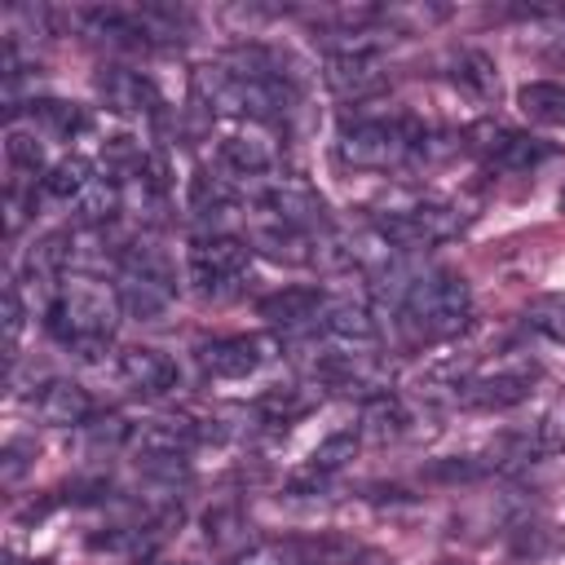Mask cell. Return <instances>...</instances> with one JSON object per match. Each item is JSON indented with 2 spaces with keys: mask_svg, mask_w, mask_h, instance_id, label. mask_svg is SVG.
<instances>
[{
  "mask_svg": "<svg viewBox=\"0 0 565 565\" xmlns=\"http://www.w3.org/2000/svg\"><path fill=\"white\" fill-rule=\"evenodd\" d=\"M119 318H124L119 287H110L102 278H84V274L79 278H66L57 287V296L49 300V331L62 344L79 349L84 358H93V353L106 349V340L115 335Z\"/></svg>",
  "mask_w": 565,
  "mask_h": 565,
  "instance_id": "obj_1",
  "label": "cell"
},
{
  "mask_svg": "<svg viewBox=\"0 0 565 565\" xmlns=\"http://www.w3.org/2000/svg\"><path fill=\"white\" fill-rule=\"evenodd\" d=\"M468 318H472V291L459 274L415 278L402 296V327L419 344H437V340L459 335L468 327Z\"/></svg>",
  "mask_w": 565,
  "mask_h": 565,
  "instance_id": "obj_2",
  "label": "cell"
},
{
  "mask_svg": "<svg viewBox=\"0 0 565 565\" xmlns=\"http://www.w3.org/2000/svg\"><path fill=\"white\" fill-rule=\"evenodd\" d=\"M194 93L207 110L247 115V119H274L291 106V88L278 75L230 71V66H199L194 71Z\"/></svg>",
  "mask_w": 565,
  "mask_h": 565,
  "instance_id": "obj_3",
  "label": "cell"
},
{
  "mask_svg": "<svg viewBox=\"0 0 565 565\" xmlns=\"http://www.w3.org/2000/svg\"><path fill=\"white\" fill-rule=\"evenodd\" d=\"M415 146L419 137L402 119H353L335 137V154L349 168H375V172L397 168L406 154H415Z\"/></svg>",
  "mask_w": 565,
  "mask_h": 565,
  "instance_id": "obj_4",
  "label": "cell"
},
{
  "mask_svg": "<svg viewBox=\"0 0 565 565\" xmlns=\"http://www.w3.org/2000/svg\"><path fill=\"white\" fill-rule=\"evenodd\" d=\"M119 300H124V313L141 322L163 318V309L172 305V265L154 247H141V243L128 247L119 269Z\"/></svg>",
  "mask_w": 565,
  "mask_h": 565,
  "instance_id": "obj_5",
  "label": "cell"
},
{
  "mask_svg": "<svg viewBox=\"0 0 565 565\" xmlns=\"http://www.w3.org/2000/svg\"><path fill=\"white\" fill-rule=\"evenodd\" d=\"M459 230H463V216H459V207H446V203H415V207H402V212H388L375 221V234L402 252L446 243Z\"/></svg>",
  "mask_w": 565,
  "mask_h": 565,
  "instance_id": "obj_6",
  "label": "cell"
},
{
  "mask_svg": "<svg viewBox=\"0 0 565 565\" xmlns=\"http://www.w3.org/2000/svg\"><path fill=\"white\" fill-rule=\"evenodd\" d=\"M247 260H252V247L243 238H230V234H212V238H199L185 256L190 265V278L203 296H225L243 274H247Z\"/></svg>",
  "mask_w": 565,
  "mask_h": 565,
  "instance_id": "obj_7",
  "label": "cell"
},
{
  "mask_svg": "<svg viewBox=\"0 0 565 565\" xmlns=\"http://www.w3.org/2000/svg\"><path fill=\"white\" fill-rule=\"evenodd\" d=\"M539 366H503V371H486V375H472L455 388V402L463 406H477V411H503V406H516L530 397V384H534Z\"/></svg>",
  "mask_w": 565,
  "mask_h": 565,
  "instance_id": "obj_8",
  "label": "cell"
},
{
  "mask_svg": "<svg viewBox=\"0 0 565 565\" xmlns=\"http://www.w3.org/2000/svg\"><path fill=\"white\" fill-rule=\"evenodd\" d=\"M322 79L344 102H366V97L384 93V84H388V75L375 62V53H340V57H327Z\"/></svg>",
  "mask_w": 565,
  "mask_h": 565,
  "instance_id": "obj_9",
  "label": "cell"
},
{
  "mask_svg": "<svg viewBox=\"0 0 565 565\" xmlns=\"http://www.w3.org/2000/svg\"><path fill=\"white\" fill-rule=\"evenodd\" d=\"M119 375H124V384H128L132 393H141V397H163V393H172L177 380H181V375H177V362H172L168 353H159V349H146V344L119 353Z\"/></svg>",
  "mask_w": 565,
  "mask_h": 565,
  "instance_id": "obj_10",
  "label": "cell"
},
{
  "mask_svg": "<svg viewBox=\"0 0 565 565\" xmlns=\"http://www.w3.org/2000/svg\"><path fill=\"white\" fill-rule=\"evenodd\" d=\"M199 362L216 380H243V375H252L265 362V344L256 335H225V340L203 344L199 349Z\"/></svg>",
  "mask_w": 565,
  "mask_h": 565,
  "instance_id": "obj_11",
  "label": "cell"
},
{
  "mask_svg": "<svg viewBox=\"0 0 565 565\" xmlns=\"http://www.w3.org/2000/svg\"><path fill=\"white\" fill-rule=\"evenodd\" d=\"M35 415L53 428H84L93 419V397L75 380H49L35 397Z\"/></svg>",
  "mask_w": 565,
  "mask_h": 565,
  "instance_id": "obj_12",
  "label": "cell"
},
{
  "mask_svg": "<svg viewBox=\"0 0 565 565\" xmlns=\"http://www.w3.org/2000/svg\"><path fill=\"white\" fill-rule=\"evenodd\" d=\"M102 97L110 110H124V115H150L159 106V88L141 75V71H128V66H106L102 79H97Z\"/></svg>",
  "mask_w": 565,
  "mask_h": 565,
  "instance_id": "obj_13",
  "label": "cell"
},
{
  "mask_svg": "<svg viewBox=\"0 0 565 565\" xmlns=\"http://www.w3.org/2000/svg\"><path fill=\"white\" fill-rule=\"evenodd\" d=\"M260 203L274 212V221H282V225H296V230H313V225H322V199L309 190V185H300V181H274L265 194H260Z\"/></svg>",
  "mask_w": 565,
  "mask_h": 565,
  "instance_id": "obj_14",
  "label": "cell"
},
{
  "mask_svg": "<svg viewBox=\"0 0 565 565\" xmlns=\"http://www.w3.org/2000/svg\"><path fill=\"white\" fill-rule=\"evenodd\" d=\"M318 327L331 340H344V344H371L375 340V318L353 296H327L322 300V313H318Z\"/></svg>",
  "mask_w": 565,
  "mask_h": 565,
  "instance_id": "obj_15",
  "label": "cell"
},
{
  "mask_svg": "<svg viewBox=\"0 0 565 565\" xmlns=\"http://www.w3.org/2000/svg\"><path fill=\"white\" fill-rule=\"evenodd\" d=\"M296 547V565H393L384 561L380 552H371L366 543L349 539V534H318V539H305V543H291Z\"/></svg>",
  "mask_w": 565,
  "mask_h": 565,
  "instance_id": "obj_16",
  "label": "cell"
},
{
  "mask_svg": "<svg viewBox=\"0 0 565 565\" xmlns=\"http://www.w3.org/2000/svg\"><path fill=\"white\" fill-rule=\"evenodd\" d=\"M252 247L269 260H282V265H309L318 252L313 234L296 230V225H282V221H269V225H256L252 230Z\"/></svg>",
  "mask_w": 565,
  "mask_h": 565,
  "instance_id": "obj_17",
  "label": "cell"
},
{
  "mask_svg": "<svg viewBox=\"0 0 565 565\" xmlns=\"http://www.w3.org/2000/svg\"><path fill=\"white\" fill-rule=\"evenodd\" d=\"M322 300H327V296L313 291V287H282V291L265 296V300L256 305V313H260L269 327H305V322H318Z\"/></svg>",
  "mask_w": 565,
  "mask_h": 565,
  "instance_id": "obj_18",
  "label": "cell"
},
{
  "mask_svg": "<svg viewBox=\"0 0 565 565\" xmlns=\"http://www.w3.org/2000/svg\"><path fill=\"white\" fill-rule=\"evenodd\" d=\"M406 406L393 397V393H380V397H366V406H362V424H358V437L362 441H397V437H406Z\"/></svg>",
  "mask_w": 565,
  "mask_h": 565,
  "instance_id": "obj_19",
  "label": "cell"
},
{
  "mask_svg": "<svg viewBox=\"0 0 565 565\" xmlns=\"http://www.w3.org/2000/svg\"><path fill=\"white\" fill-rule=\"evenodd\" d=\"M486 154L494 159V168H508V172H525L534 163H543L552 154V146L543 137H530V132H494V141L486 146Z\"/></svg>",
  "mask_w": 565,
  "mask_h": 565,
  "instance_id": "obj_20",
  "label": "cell"
},
{
  "mask_svg": "<svg viewBox=\"0 0 565 565\" xmlns=\"http://www.w3.org/2000/svg\"><path fill=\"white\" fill-rule=\"evenodd\" d=\"M516 106L534 124H565V84L556 79H530L516 88Z\"/></svg>",
  "mask_w": 565,
  "mask_h": 565,
  "instance_id": "obj_21",
  "label": "cell"
},
{
  "mask_svg": "<svg viewBox=\"0 0 565 565\" xmlns=\"http://www.w3.org/2000/svg\"><path fill=\"white\" fill-rule=\"evenodd\" d=\"M221 163H225L234 177H260V172H269L274 150H269L260 137H243V132H234V137L221 141Z\"/></svg>",
  "mask_w": 565,
  "mask_h": 565,
  "instance_id": "obj_22",
  "label": "cell"
},
{
  "mask_svg": "<svg viewBox=\"0 0 565 565\" xmlns=\"http://www.w3.org/2000/svg\"><path fill=\"white\" fill-rule=\"evenodd\" d=\"M31 119H35L40 128H49L53 137H75V132L88 128V110L75 106V102H57V97L31 102Z\"/></svg>",
  "mask_w": 565,
  "mask_h": 565,
  "instance_id": "obj_23",
  "label": "cell"
},
{
  "mask_svg": "<svg viewBox=\"0 0 565 565\" xmlns=\"http://www.w3.org/2000/svg\"><path fill=\"white\" fill-rule=\"evenodd\" d=\"M455 84H463L472 97L490 102V97L499 93V71H494V62H490L486 53H477V49H463V53L455 57Z\"/></svg>",
  "mask_w": 565,
  "mask_h": 565,
  "instance_id": "obj_24",
  "label": "cell"
},
{
  "mask_svg": "<svg viewBox=\"0 0 565 565\" xmlns=\"http://www.w3.org/2000/svg\"><path fill=\"white\" fill-rule=\"evenodd\" d=\"M203 534H207V543L212 547H221V552H243V547H252L247 543V525H243V516H238V508H212L207 516H203Z\"/></svg>",
  "mask_w": 565,
  "mask_h": 565,
  "instance_id": "obj_25",
  "label": "cell"
},
{
  "mask_svg": "<svg viewBox=\"0 0 565 565\" xmlns=\"http://www.w3.org/2000/svg\"><path fill=\"white\" fill-rule=\"evenodd\" d=\"M88 181H93V168H88V159H79V154H66V159H57V163L49 168V177H44V190H49L53 199H79V194L88 190Z\"/></svg>",
  "mask_w": 565,
  "mask_h": 565,
  "instance_id": "obj_26",
  "label": "cell"
},
{
  "mask_svg": "<svg viewBox=\"0 0 565 565\" xmlns=\"http://www.w3.org/2000/svg\"><path fill=\"white\" fill-rule=\"evenodd\" d=\"M75 212H79L84 225H106L119 212V185L106 181V177H93L88 190L75 199Z\"/></svg>",
  "mask_w": 565,
  "mask_h": 565,
  "instance_id": "obj_27",
  "label": "cell"
},
{
  "mask_svg": "<svg viewBox=\"0 0 565 565\" xmlns=\"http://www.w3.org/2000/svg\"><path fill=\"white\" fill-rule=\"evenodd\" d=\"M66 260H71V238L66 234H49L26 252V274L31 278H57L66 269Z\"/></svg>",
  "mask_w": 565,
  "mask_h": 565,
  "instance_id": "obj_28",
  "label": "cell"
},
{
  "mask_svg": "<svg viewBox=\"0 0 565 565\" xmlns=\"http://www.w3.org/2000/svg\"><path fill=\"white\" fill-rule=\"evenodd\" d=\"M525 322L552 340H565V291H547V296H534L525 305Z\"/></svg>",
  "mask_w": 565,
  "mask_h": 565,
  "instance_id": "obj_29",
  "label": "cell"
},
{
  "mask_svg": "<svg viewBox=\"0 0 565 565\" xmlns=\"http://www.w3.org/2000/svg\"><path fill=\"white\" fill-rule=\"evenodd\" d=\"M4 154H9V163H13L18 172L40 177V168H44V146H40V137L26 132V128H18V124H9V132H4Z\"/></svg>",
  "mask_w": 565,
  "mask_h": 565,
  "instance_id": "obj_30",
  "label": "cell"
},
{
  "mask_svg": "<svg viewBox=\"0 0 565 565\" xmlns=\"http://www.w3.org/2000/svg\"><path fill=\"white\" fill-rule=\"evenodd\" d=\"M534 446H539V455H565V397H556V402L539 415V424H534Z\"/></svg>",
  "mask_w": 565,
  "mask_h": 565,
  "instance_id": "obj_31",
  "label": "cell"
},
{
  "mask_svg": "<svg viewBox=\"0 0 565 565\" xmlns=\"http://www.w3.org/2000/svg\"><path fill=\"white\" fill-rule=\"evenodd\" d=\"M256 411H260L269 424H287V419H296V415L309 411V397H300L296 388H269V393L256 397Z\"/></svg>",
  "mask_w": 565,
  "mask_h": 565,
  "instance_id": "obj_32",
  "label": "cell"
},
{
  "mask_svg": "<svg viewBox=\"0 0 565 565\" xmlns=\"http://www.w3.org/2000/svg\"><path fill=\"white\" fill-rule=\"evenodd\" d=\"M230 203H234V194L225 190V181H216V177H207V172H199V177L190 181V207H194L199 216L225 212Z\"/></svg>",
  "mask_w": 565,
  "mask_h": 565,
  "instance_id": "obj_33",
  "label": "cell"
},
{
  "mask_svg": "<svg viewBox=\"0 0 565 565\" xmlns=\"http://www.w3.org/2000/svg\"><path fill=\"white\" fill-rule=\"evenodd\" d=\"M353 450H358V433H335V437H327V441L309 455V468L327 477V472H335L344 459H353Z\"/></svg>",
  "mask_w": 565,
  "mask_h": 565,
  "instance_id": "obj_34",
  "label": "cell"
},
{
  "mask_svg": "<svg viewBox=\"0 0 565 565\" xmlns=\"http://www.w3.org/2000/svg\"><path fill=\"white\" fill-rule=\"evenodd\" d=\"M84 433H88V441H93L97 450H102V446L115 450V446H124V441L132 437V428H128L119 415H93V419L84 424Z\"/></svg>",
  "mask_w": 565,
  "mask_h": 565,
  "instance_id": "obj_35",
  "label": "cell"
},
{
  "mask_svg": "<svg viewBox=\"0 0 565 565\" xmlns=\"http://www.w3.org/2000/svg\"><path fill=\"white\" fill-rule=\"evenodd\" d=\"M230 565H296V547L291 543H252Z\"/></svg>",
  "mask_w": 565,
  "mask_h": 565,
  "instance_id": "obj_36",
  "label": "cell"
},
{
  "mask_svg": "<svg viewBox=\"0 0 565 565\" xmlns=\"http://www.w3.org/2000/svg\"><path fill=\"white\" fill-rule=\"evenodd\" d=\"M22 322H26V309H22V296H18V287L9 282V287H4V349H9V358L18 353V340H22Z\"/></svg>",
  "mask_w": 565,
  "mask_h": 565,
  "instance_id": "obj_37",
  "label": "cell"
},
{
  "mask_svg": "<svg viewBox=\"0 0 565 565\" xmlns=\"http://www.w3.org/2000/svg\"><path fill=\"white\" fill-rule=\"evenodd\" d=\"M22 455H26V446H22V441H9V446H4V463H0L4 486H13V481H18V477L31 468V459H22Z\"/></svg>",
  "mask_w": 565,
  "mask_h": 565,
  "instance_id": "obj_38",
  "label": "cell"
},
{
  "mask_svg": "<svg viewBox=\"0 0 565 565\" xmlns=\"http://www.w3.org/2000/svg\"><path fill=\"white\" fill-rule=\"evenodd\" d=\"M556 207H561V212H565V185H561V194H556Z\"/></svg>",
  "mask_w": 565,
  "mask_h": 565,
  "instance_id": "obj_39",
  "label": "cell"
}]
</instances>
